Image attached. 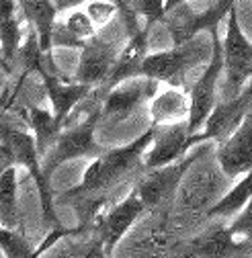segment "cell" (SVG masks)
<instances>
[{"label":"cell","mask_w":252,"mask_h":258,"mask_svg":"<svg viewBox=\"0 0 252 258\" xmlns=\"http://www.w3.org/2000/svg\"><path fill=\"white\" fill-rule=\"evenodd\" d=\"M152 140L154 125L128 146L105 150L97 158H92V162L84 170L80 184L66 190L61 199L68 201V205H74L76 211H80L84 223L92 217H99V209L105 205L109 190L119 186L138 168H144V156Z\"/></svg>","instance_id":"obj_1"},{"label":"cell","mask_w":252,"mask_h":258,"mask_svg":"<svg viewBox=\"0 0 252 258\" xmlns=\"http://www.w3.org/2000/svg\"><path fill=\"white\" fill-rule=\"evenodd\" d=\"M0 140L9 144L13 158H15V164L25 168L29 172L31 180L35 182L37 192H39V203H41V217H43V223L47 225V230L61 228L59 221H57L55 205H53L51 176H47L43 166H41V156L37 152L33 134L27 132V129L7 125V121H3L0 123Z\"/></svg>","instance_id":"obj_2"},{"label":"cell","mask_w":252,"mask_h":258,"mask_svg":"<svg viewBox=\"0 0 252 258\" xmlns=\"http://www.w3.org/2000/svg\"><path fill=\"white\" fill-rule=\"evenodd\" d=\"M101 119V109L92 111L86 119L76 125L61 129L55 144L41 158V166L47 176H51L61 164L78 158H97L105 150L97 144V125Z\"/></svg>","instance_id":"obj_3"},{"label":"cell","mask_w":252,"mask_h":258,"mask_svg":"<svg viewBox=\"0 0 252 258\" xmlns=\"http://www.w3.org/2000/svg\"><path fill=\"white\" fill-rule=\"evenodd\" d=\"M209 33H211L209 63L201 72V76L197 78V82L193 84L191 92H188V99H191V113H188L186 127H188V134L191 136L201 132V127L205 125L209 113L217 105V82H219V76L224 74V45L219 41L217 29H211Z\"/></svg>","instance_id":"obj_4"},{"label":"cell","mask_w":252,"mask_h":258,"mask_svg":"<svg viewBox=\"0 0 252 258\" xmlns=\"http://www.w3.org/2000/svg\"><path fill=\"white\" fill-rule=\"evenodd\" d=\"M224 45V74H226V101L238 96L244 84L252 78V43L242 33L236 7L226 19Z\"/></svg>","instance_id":"obj_5"},{"label":"cell","mask_w":252,"mask_h":258,"mask_svg":"<svg viewBox=\"0 0 252 258\" xmlns=\"http://www.w3.org/2000/svg\"><path fill=\"white\" fill-rule=\"evenodd\" d=\"M203 47L186 41L182 45H174L166 51L148 53L142 61L140 76L154 78L158 82H166L170 86H182L186 72H191L195 66L203 61Z\"/></svg>","instance_id":"obj_6"},{"label":"cell","mask_w":252,"mask_h":258,"mask_svg":"<svg viewBox=\"0 0 252 258\" xmlns=\"http://www.w3.org/2000/svg\"><path fill=\"white\" fill-rule=\"evenodd\" d=\"M201 156H203V152L197 150L193 154L182 156L180 160H176V162H172V164L144 170L136 188L140 192L142 201L146 203V207L154 209V207H160L162 203H168L172 199V195L176 192L180 180L186 176V172L191 170V166Z\"/></svg>","instance_id":"obj_7"},{"label":"cell","mask_w":252,"mask_h":258,"mask_svg":"<svg viewBox=\"0 0 252 258\" xmlns=\"http://www.w3.org/2000/svg\"><path fill=\"white\" fill-rule=\"evenodd\" d=\"M158 80L136 76L117 86H113L101 105V119L111 123H121L132 117L144 103H150L152 96L158 92Z\"/></svg>","instance_id":"obj_8"},{"label":"cell","mask_w":252,"mask_h":258,"mask_svg":"<svg viewBox=\"0 0 252 258\" xmlns=\"http://www.w3.org/2000/svg\"><path fill=\"white\" fill-rule=\"evenodd\" d=\"M250 107H252V86L242 90L238 96H234V99H228L226 103H217L213 107V111L209 113L205 125L201 127V132H197L188 138L191 148L197 144L209 142V140H215L219 144L224 140H228L236 132V127L242 123V119Z\"/></svg>","instance_id":"obj_9"},{"label":"cell","mask_w":252,"mask_h":258,"mask_svg":"<svg viewBox=\"0 0 252 258\" xmlns=\"http://www.w3.org/2000/svg\"><path fill=\"white\" fill-rule=\"evenodd\" d=\"M146 203L142 201L138 188L134 186L132 192L125 199H121L115 207H111L105 215H99L97 223H94V230L97 236L103 244L105 256H109L115 246L123 240V236L132 230V225L140 219V215L146 211Z\"/></svg>","instance_id":"obj_10"},{"label":"cell","mask_w":252,"mask_h":258,"mask_svg":"<svg viewBox=\"0 0 252 258\" xmlns=\"http://www.w3.org/2000/svg\"><path fill=\"white\" fill-rule=\"evenodd\" d=\"M234 7H236V0H215L211 7H207L205 11L195 13V15H184L178 9L170 11L164 17V23L168 27L172 43L182 45L186 41L195 39L201 31L219 29V23L228 19V15Z\"/></svg>","instance_id":"obj_11"},{"label":"cell","mask_w":252,"mask_h":258,"mask_svg":"<svg viewBox=\"0 0 252 258\" xmlns=\"http://www.w3.org/2000/svg\"><path fill=\"white\" fill-rule=\"evenodd\" d=\"M188 138H191V134H188L186 121L170 125H154V140L144 156V170L172 164L182 156H186V152L191 150Z\"/></svg>","instance_id":"obj_12"},{"label":"cell","mask_w":252,"mask_h":258,"mask_svg":"<svg viewBox=\"0 0 252 258\" xmlns=\"http://www.w3.org/2000/svg\"><path fill=\"white\" fill-rule=\"evenodd\" d=\"M117 57H119V51H117L115 43L101 39L97 33L80 49V59H78V66H76L74 80L88 84V86L105 84L107 78L111 76L113 68H115Z\"/></svg>","instance_id":"obj_13"},{"label":"cell","mask_w":252,"mask_h":258,"mask_svg":"<svg viewBox=\"0 0 252 258\" xmlns=\"http://www.w3.org/2000/svg\"><path fill=\"white\" fill-rule=\"evenodd\" d=\"M217 162L228 178H236L252 170V107L236 132L219 144Z\"/></svg>","instance_id":"obj_14"},{"label":"cell","mask_w":252,"mask_h":258,"mask_svg":"<svg viewBox=\"0 0 252 258\" xmlns=\"http://www.w3.org/2000/svg\"><path fill=\"white\" fill-rule=\"evenodd\" d=\"M41 78H43L45 94H47V101H49V105H51L53 117H55L61 125H66L68 119L72 117L74 109L90 94L92 86L82 84V82H78V80L66 82V80H61L53 70L45 72Z\"/></svg>","instance_id":"obj_15"},{"label":"cell","mask_w":252,"mask_h":258,"mask_svg":"<svg viewBox=\"0 0 252 258\" xmlns=\"http://www.w3.org/2000/svg\"><path fill=\"white\" fill-rule=\"evenodd\" d=\"M148 105L152 125H170L188 121V113H191V99L180 86H168L164 90H158Z\"/></svg>","instance_id":"obj_16"},{"label":"cell","mask_w":252,"mask_h":258,"mask_svg":"<svg viewBox=\"0 0 252 258\" xmlns=\"http://www.w3.org/2000/svg\"><path fill=\"white\" fill-rule=\"evenodd\" d=\"M19 3V9L23 11L25 19L31 23L33 31L39 37V43H41V49L51 55V31H53V25L57 21V9L51 0H17Z\"/></svg>","instance_id":"obj_17"},{"label":"cell","mask_w":252,"mask_h":258,"mask_svg":"<svg viewBox=\"0 0 252 258\" xmlns=\"http://www.w3.org/2000/svg\"><path fill=\"white\" fill-rule=\"evenodd\" d=\"M234 238L236 236L230 232V228H215V230L199 236L188 250H191V254H195V256H230V254L252 250L250 240L238 244Z\"/></svg>","instance_id":"obj_18"},{"label":"cell","mask_w":252,"mask_h":258,"mask_svg":"<svg viewBox=\"0 0 252 258\" xmlns=\"http://www.w3.org/2000/svg\"><path fill=\"white\" fill-rule=\"evenodd\" d=\"M27 125L35 138V146H37V152L41 158L49 152V148L55 144L59 132L64 129V125L53 117L51 111H45L41 107H31L27 111Z\"/></svg>","instance_id":"obj_19"},{"label":"cell","mask_w":252,"mask_h":258,"mask_svg":"<svg viewBox=\"0 0 252 258\" xmlns=\"http://www.w3.org/2000/svg\"><path fill=\"white\" fill-rule=\"evenodd\" d=\"M17 164L9 166L0 174V225L5 228H19L21 209H19V180H17Z\"/></svg>","instance_id":"obj_20"},{"label":"cell","mask_w":252,"mask_h":258,"mask_svg":"<svg viewBox=\"0 0 252 258\" xmlns=\"http://www.w3.org/2000/svg\"><path fill=\"white\" fill-rule=\"evenodd\" d=\"M250 199H252V170L242 174L240 180L226 192V195L209 207L207 215L209 217H232V215L240 213Z\"/></svg>","instance_id":"obj_21"},{"label":"cell","mask_w":252,"mask_h":258,"mask_svg":"<svg viewBox=\"0 0 252 258\" xmlns=\"http://www.w3.org/2000/svg\"><path fill=\"white\" fill-rule=\"evenodd\" d=\"M0 250L7 258H31L35 256V248H31V244L23 238L13 228H5L0 225Z\"/></svg>","instance_id":"obj_22"},{"label":"cell","mask_w":252,"mask_h":258,"mask_svg":"<svg viewBox=\"0 0 252 258\" xmlns=\"http://www.w3.org/2000/svg\"><path fill=\"white\" fill-rule=\"evenodd\" d=\"M61 25H64L76 39H80V41H84V43H86L90 37H94V35L99 33L97 25L92 23V19L88 17V13H86V11H80V9H72V11L64 13Z\"/></svg>","instance_id":"obj_23"},{"label":"cell","mask_w":252,"mask_h":258,"mask_svg":"<svg viewBox=\"0 0 252 258\" xmlns=\"http://www.w3.org/2000/svg\"><path fill=\"white\" fill-rule=\"evenodd\" d=\"M136 11L144 19L146 29H152L156 23L164 21V17L168 15L166 0H136Z\"/></svg>","instance_id":"obj_24"},{"label":"cell","mask_w":252,"mask_h":258,"mask_svg":"<svg viewBox=\"0 0 252 258\" xmlns=\"http://www.w3.org/2000/svg\"><path fill=\"white\" fill-rule=\"evenodd\" d=\"M84 11L88 13V17L92 19V23L97 25V29H103L119 11L111 0H90L84 7Z\"/></svg>","instance_id":"obj_25"},{"label":"cell","mask_w":252,"mask_h":258,"mask_svg":"<svg viewBox=\"0 0 252 258\" xmlns=\"http://www.w3.org/2000/svg\"><path fill=\"white\" fill-rule=\"evenodd\" d=\"M111 3L117 7V11H119V15H121V19L125 23V29H128V35L132 37V35L140 33V31L144 29V25H140V21H138L140 15L134 9L132 0H111Z\"/></svg>","instance_id":"obj_26"},{"label":"cell","mask_w":252,"mask_h":258,"mask_svg":"<svg viewBox=\"0 0 252 258\" xmlns=\"http://www.w3.org/2000/svg\"><path fill=\"white\" fill-rule=\"evenodd\" d=\"M228 228L234 236H240V238L252 242V199L246 203V207L240 213H236V219L228 225Z\"/></svg>","instance_id":"obj_27"},{"label":"cell","mask_w":252,"mask_h":258,"mask_svg":"<svg viewBox=\"0 0 252 258\" xmlns=\"http://www.w3.org/2000/svg\"><path fill=\"white\" fill-rule=\"evenodd\" d=\"M13 164H15V158H13V152H11L9 144L0 140V174Z\"/></svg>","instance_id":"obj_28"},{"label":"cell","mask_w":252,"mask_h":258,"mask_svg":"<svg viewBox=\"0 0 252 258\" xmlns=\"http://www.w3.org/2000/svg\"><path fill=\"white\" fill-rule=\"evenodd\" d=\"M51 3L55 5L57 13H68L72 9H78V7H86L90 0H51Z\"/></svg>","instance_id":"obj_29"},{"label":"cell","mask_w":252,"mask_h":258,"mask_svg":"<svg viewBox=\"0 0 252 258\" xmlns=\"http://www.w3.org/2000/svg\"><path fill=\"white\" fill-rule=\"evenodd\" d=\"M186 0H166V11L170 13V11H174L176 7H180V5H184Z\"/></svg>","instance_id":"obj_30"}]
</instances>
